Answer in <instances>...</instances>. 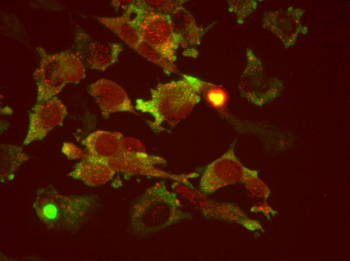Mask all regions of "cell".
Here are the masks:
<instances>
[{
  "instance_id": "9a60e30c",
  "label": "cell",
  "mask_w": 350,
  "mask_h": 261,
  "mask_svg": "<svg viewBox=\"0 0 350 261\" xmlns=\"http://www.w3.org/2000/svg\"><path fill=\"white\" fill-rule=\"evenodd\" d=\"M135 2L147 10L167 15L170 14L183 3L181 1H135Z\"/></svg>"
},
{
  "instance_id": "30bf717a",
  "label": "cell",
  "mask_w": 350,
  "mask_h": 261,
  "mask_svg": "<svg viewBox=\"0 0 350 261\" xmlns=\"http://www.w3.org/2000/svg\"><path fill=\"white\" fill-rule=\"evenodd\" d=\"M117 172L105 164L88 156L74 167L69 175L90 186H98L109 181Z\"/></svg>"
},
{
  "instance_id": "8fae6325",
  "label": "cell",
  "mask_w": 350,
  "mask_h": 261,
  "mask_svg": "<svg viewBox=\"0 0 350 261\" xmlns=\"http://www.w3.org/2000/svg\"><path fill=\"white\" fill-rule=\"evenodd\" d=\"M169 15L181 46L187 49L200 43L204 31L198 27L193 17L182 5Z\"/></svg>"
},
{
  "instance_id": "7a4b0ae2",
  "label": "cell",
  "mask_w": 350,
  "mask_h": 261,
  "mask_svg": "<svg viewBox=\"0 0 350 261\" xmlns=\"http://www.w3.org/2000/svg\"><path fill=\"white\" fill-rule=\"evenodd\" d=\"M178 81L158 84L147 100L137 99L135 109L150 115L147 121L154 130L163 131L164 126H174L185 119L200 100V96L190 81L188 75Z\"/></svg>"
},
{
  "instance_id": "5b68a950",
  "label": "cell",
  "mask_w": 350,
  "mask_h": 261,
  "mask_svg": "<svg viewBox=\"0 0 350 261\" xmlns=\"http://www.w3.org/2000/svg\"><path fill=\"white\" fill-rule=\"evenodd\" d=\"M40 57L39 67L34 72L37 85V102L49 99L58 94L67 83H77L85 77L81 58L70 51L47 54L37 48Z\"/></svg>"
},
{
  "instance_id": "2e32d148",
  "label": "cell",
  "mask_w": 350,
  "mask_h": 261,
  "mask_svg": "<svg viewBox=\"0 0 350 261\" xmlns=\"http://www.w3.org/2000/svg\"><path fill=\"white\" fill-rule=\"evenodd\" d=\"M62 152L67 158L72 160L84 159L88 156L87 152L69 142L63 144Z\"/></svg>"
},
{
  "instance_id": "9c48e42d",
  "label": "cell",
  "mask_w": 350,
  "mask_h": 261,
  "mask_svg": "<svg viewBox=\"0 0 350 261\" xmlns=\"http://www.w3.org/2000/svg\"><path fill=\"white\" fill-rule=\"evenodd\" d=\"M77 55L90 68L105 71L116 63L123 48L121 45L102 43L91 40L85 33L76 35Z\"/></svg>"
},
{
  "instance_id": "52a82bcc",
  "label": "cell",
  "mask_w": 350,
  "mask_h": 261,
  "mask_svg": "<svg viewBox=\"0 0 350 261\" xmlns=\"http://www.w3.org/2000/svg\"><path fill=\"white\" fill-rule=\"evenodd\" d=\"M67 114L66 106L56 97L37 102L30 114L24 145L43 139L54 127L62 124Z\"/></svg>"
},
{
  "instance_id": "4fadbf2b",
  "label": "cell",
  "mask_w": 350,
  "mask_h": 261,
  "mask_svg": "<svg viewBox=\"0 0 350 261\" xmlns=\"http://www.w3.org/2000/svg\"><path fill=\"white\" fill-rule=\"evenodd\" d=\"M188 77L197 92L210 107L223 116L227 115L229 96L225 89L190 75Z\"/></svg>"
},
{
  "instance_id": "3957f363",
  "label": "cell",
  "mask_w": 350,
  "mask_h": 261,
  "mask_svg": "<svg viewBox=\"0 0 350 261\" xmlns=\"http://www.w3.org/2000/svg\"><path fill=\"white\" fill-rule=\"evenodd\" d=\"M94 195L64 196L51 185L38 190L33 207L40 219L50 229H78L98 210Z\"/></svg>"
},
{
  "instance_id": "7c38bea8",
  "label": "cell",
  "mask_w": 350,
  "mask_h": 261,
  "mask_svg": "<svg viewBox=\"0 0 350 261\" xmlns=\"http://www.w3.org/2000/svg\"><path fill=\"white\" fill-rule=\"evenodd\" d=\"M97 18L101 23L118 36L135 51L144 41L138 27L131 17L125 12L120 17Z\"/></svg>"
},
{
  "instance_id": "6da1fadb",
  "label": "cell",
  "mask_w": 350,
  "mask_h": 261,
  "mask_svg": "<svg viewBox=\"0 0 350 261\" xmlns=\"http://www.w3.org/2000/svg\"><path fill=\"white\" fill-rule=\"evenodd\" d=\"M124 136L119 132L99 130L82 141L88 155L114 170L128 175L170 178L182 181L185 176L167 173L156 166L164 164L162 158L130 150L125 144Z\"/></svg>"
},
{
  "instance_id": "ba28073f",
  "label": "cell",
  "mask_w": 350,
  "mask_h": 261,
  "mask_svg": "<svg viewBox=\"0 0 350 261\" xmlns=\"http://www.w3.org/2000/svg\"><path fill=\"white\" fill-rule=\"evenodd\" d=\"M88 89L104 117L117 112L138 114L125 90L112 80L99 79L90 85Z\"/></svg>"
},
{
  "instance_id": "277c9868",
  "label": "cell",
  "mask_w": 350,
  "mask_h": 261,
  "mask_svg": "<svg viewBox=\"0 0 350 261\" xmlns=\"http://www.w3.org/2000/svg\"><path fill=\"white\" fill-rule=\"evenodd\" d=\"M174 194L162 182L150 187L135 201L130 210L131 233L144 236L158 231L184 218Z\"/></svg>"
},
{
  "instance_id": "8992f818",
  "label": "cell",
  "mask_w": 350,
  "mask_h": 261,
  "mask_svg": "<svg viewBox=\"0 0 350 261\" xmlns=\"http://www.w3.org/2000/svg\"><path fill=\"white\" fill-rule=\"evenodd\" d=\"M115 1L125 10L138 28L143 41L159 52L171 63L177 59L176 50L181 46L169 15L147 10L134 1Z\"/></svg>"
},
{
  "instance_id": "5bb4252c",
  "label": "cell",
  "mask_w": 350,
  "mask_h": 261,
  "mask_svg": "<svg viewBox=\"0 0 350 261\" xmlns=\"http://www.w3.org/2000/svg\"><path fill=\"white\" fill-rule=\"evenodd\" d=\"M28 160L22 148L12 145H3L1 148V178L10 179L19 167Z\"/></svg>"
}]
</instances>
